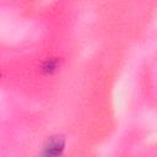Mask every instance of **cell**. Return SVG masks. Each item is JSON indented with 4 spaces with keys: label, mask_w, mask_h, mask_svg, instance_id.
<instances>
[{
    "label": "cell",
    "mask_w": 157,
    "mask_h": 157,
    "mask_svg": "<svg viewBox=\"0 0 157 157\" xmlns=\"http://www.w3.org/2000/svg\"><path fill=\"white\" fill-rule=\"evenodd\" d=\"M66 147V139L61 134H54L45 139L42 145L40 155L44 157H56L64 153Z\"/></svg>",
    "instance_id": "obj_1"
},
{
    "label": "cell",
    "mask_w": 157,
    "mask_h": 157,
    "mask_svg": "<svg viewBox=\"0 0 157 157\" xmlns=\"http://www.w3.org/2000/svg\"><path fill=\"white\" fill-rule=\"evenodd\" d=\"M61 64H63V59L61 58H59V56H50V58L44 59L40 63L38 69H39V72L43 76H53V75H55L60 70Z\"/></svg>",
    "instance_id": "obj_2"
}]
</instances>
